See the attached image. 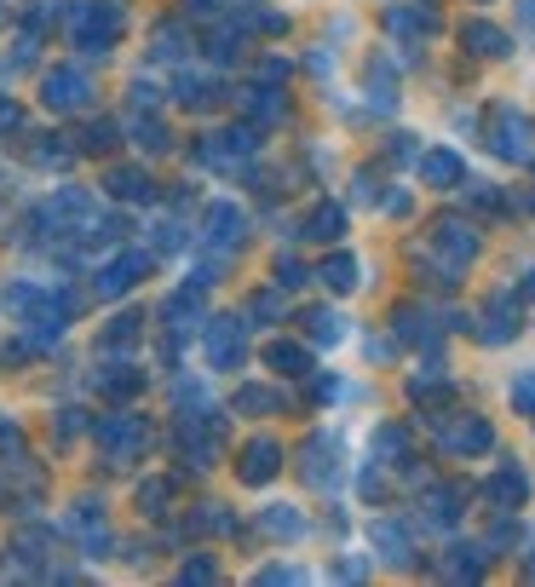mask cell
Here are the masks:
<instances>
[{"label": "cell", "mask_w": 535, "mask_h": 587, "mask_svg": "<svg viewBox=\"0 0 535 587\" xmlns=\"http://www.w3.org/2000/svg\"><path fill=\"white\" fill-rule=\"evenodd\" d=\"M495 495H507V501H524V478H518V472H501V478H495Z\"/></svg>", "instance_id": "5"}, {"label": "cell", "mask_w": 535, "mask_h": 587, "mask_svg": "<svg viewBox=\"0 0 535 587\" xmlns=\"http://www.w3.org/2000/svg\"><path fill=\"white\" fill-rule=\"evenodd\" d=\"M420 173H426V179H438V185H449V179H461V162H455L449 150H432V156L420 162Z\"/></svg>", "instance_id": "2"}, {"label": "cell", "mask_w": 535, "mask_h": 587, "mask_svg": "<svg viewBox=\"0 0 535 587\" xmlns=\"http://www.w3.org/2000/svg\"><path fill=\"white\" fill-rule=\"evenodd\" d=\"M495 150H501V156H530V127H524V121L512 116H501V133H495Z\"/></svg>", "instance_id": "1"}, {"label": "cell", "mask_w": 535, "mask_h": 587, "mask_svg": "<svg viewBox=\"0 0 535 587\" xmlns=\"http://www.w3.org/2000/svg\"><path fill=\"white\" fill-rule=\"evenodd\" d=\"M323 277H328V288H351V282H357V277H351V259H328Z\"/></svg>", "instance_id": "3"}, {"label": "cell", "mask_w": 535, "mask_h": 587, "mask_svg": "<svg viewBox=\"0 0 535 587\" xmlns=\"http://www.w3.org/2000/svg\"><path fill=\"white\" fill-rule=\"evenodd\" d=\"M466 41H478V52H507V41L495 29H466Z\"/></svg>", "instance_id": "4"}, {"label": "cell", "mask_w": 535, "mask_h": 587, "mask_svg": "<svg viewBox=\"0 0 535 587\" xmlns=\"http://www.w3.org/2000/svg\"><path fill=\"white\" fill-rule=\"evenodd\" d=\"M530 294H535V282H530Z\"/></svg>", "instance_id": "6"}]
</instances>
